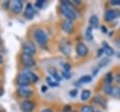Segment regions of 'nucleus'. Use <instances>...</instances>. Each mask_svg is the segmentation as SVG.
<instances>
[{"instance_id":"nucleus-1","label":"nucleus","mask_w":120,"mask_h":112,"mask_svg":"<svg viewBox=\"0 0 120 112\" xmlns=\"http://www.w3.org/2000/svg\"><path fill=\"white\" fill-rule=\"evenodd\" d=\"M61 11L62 13L64 14V16H66V18L69 21H73V20H76L78 15H77V12L75 11L74 9V6L68 2V1H62L61 2Z\"/></svg>"},{"instance_id":"nucleus-2","label":"nucleus","mask_w":120,"mask_h":112,"mask_svg":"<svg viewBox=\"0 0 120 112\" xmlns=\"http://www.w3.org/2000/svg\"><path fill=\"white\" fill-rule=\"evenodd\" d=\"M34 39H35L36 41H37L39 45H41V46L45 45V44L48 42V35H47V33H46L44 30H42V29H37V30L34 32Z\"/></svg>"},{"instance_id":"nucleus-3","label":"nucleus","mask_w":120,"mask_h":112,"mask_svg":"<svg viewBox=\"0 0 120 112\" xmlns=\"http://www.w3.org/2000/svg\"><path fill=\"white\" fill-rule=\"evenodd\" d=\"M36 51H37V48L32 41L27 40V41L23 42V44H22V53L23 54L33 56L36 53Z\"/></svg>"},{"instance_id":"nucleus-4","label":"nucleus","mask_w":120,"mask_h":112,"mask_svg":"<svg viewBox=\"0 0 120 112\" xmlns=\"http://www.w3.org/2000/svg\"><path fill=\"white\" fill-rule=\"evenodd\" d=\"M21 61H22V65L27 68H32L36 65V61L33 58V56H29V55H26L23 53L21 56Z\"/></svg>"},{"instance_id":"nucleus-5","label":"nucleus","mask_w":120,"mask_h":112,"mask_svg":"<svg viewBox=\"0 0 120 112\" xmlns=\"http://www.w3.org/2000/svg\"><path fill=\"white\" fill-rule=\"evenodd\" d=\"M59 49L65 56H69L71 52V44L68 40H62L59 42Z\"/></svg>"},{"instance_id":"nucleus-6","label":"nucleus","mask_w":120,"mask_h":112,"mask_svg":"<svg viewBox=\"0 0 120 112\" xmlns=\"http://www.w3.org/2000/svg\"><path fill=\"white\" fill-rule=\"evenodd\" d=\"M21 110L22 112H32L35 108V104L30 100H23L20 104Z\"/></svg>"},{"instance_id":"nucleus-7","label":"nucleus","mask_w":120,"mask_h":112,"mask_svg":"<svg viewBox=\"0 0 120 112\" xmlns=\"http://www.w3.org/2000/svg\"><path fill=\"white\" fill-rule=\"evenodd\" d=\"M35 14H36V10H35L33 5L31 3H27L25 6V8H24V11H23L24 18H26L27 20H31L34 18Z\"/></svg>"},{"instance_id":"nucleus-8","label":"nucleus","mask_w":120,"mask_h":112,"mask_svg":"<svg viewBox=\"0 0 120 112\" xmlns=\"http://www.w3.org/2000/svg\"><path fill=\"white\" fill-rule=\"evenodd\" d=\"M117 17H120V10L118 9H109L104 14V19L108 22H111Z\"/></svg>"},{"instance_id":"nucleus-9","label":"nucleus","mask_w":120,"mask_h":112,"mask_svg":"<svg viewBox=\"0 0 120 112\" xmlns=\"http://www.w3.org/2000/svg\"><path fill=\"white\" fill-rule=\"evenodd\" d=\"M76 53L81 57L86 56L88 55V48L83 42H79L76 45Z\"/></svg>"},{"instance_id":"nucleus-10","label":"nucleus","mask_w":120,"mask_h":112,"mask_svg":"<svg viewBox=\"0 0 120 112\" xmlns=\"http://www.w3.org/2000/svg\"><path fill=\"white\" fill-rule=\"evenodd\" d=\"M17 94L21 98H29L33 95V90L27 87H20L17 90Z\"/></svg>"},{"instance_id":"nucleus-11","label":"nucleus","mask_w":120,"mask_h":112,"mask_svg":"<svg viewBox=\"0 0 120 112\" xmlns=\"http://www.w3.org/2000/svg\"><path fill=\"white\" fill-rule=\"evenodd\" d=\"M61 27L66 33H68V34H70V33H72L74 31V24H73L72 21H69L68 19H66V20H64L62 22Z\"/></svg>"},{"instance_id":"nucleus-12","label":"nucleus","mask_w":120,"mask_h":112,"mask_svg":"<svg viewBox=\"0 0 120 112\" xmlns=\"http://www.w3.org/2000/svg\"><path fill=\"white\" fill-rule=\"evenodd\" d=\"M16 82L17 84L20 86V87H27L29 84H30V80L28 79V77L22 72L21 74H19L17 76V79H16Z\"/></svg>"},{"instance_id":"nucleus-13","label":"nucleus","mask_w":120,"mask_h":112,"mask_svg":"<svg viewBox=\"0 0 120 112\" xmlns=\"http://www.w3.org/2000/svg\"><path fill=\"white\" fill-rule=\"evenodd\" d=\"M22 1L21 0H15L12 2V5H11V10L13 11V13L15 14H18L20 13L22 10Z\"/></svg>"},{"instance_id":"nucleus-14","label":"nucleus","mask_w":120,"mask_h":112,"mask_svg":"<svg viewBox=\"0 0 120 112\" xmlns=\"http://www.w3.org/2000/svg\"><path fill=\"white\" fill-rule=\"evenodd\" d=\"M23 73L28 77V79L30 80L31 83H36L38 80V76L35 72H33L32 71H30V70H25L23 72Z\"/></svg>"},{"instance_id":"nucleus-15","label":"nucleus","mask_w":120,"mask_h":112,"mask_svg":"<svg viewBox=\"0 0 120 112\" xmlns=\"http://www.w3.org/2000/svg\"><path fill=\"white\" fill-rule=\"evenodd\" d=\"M93 101H94V103H96L97 104H98V105H100V106H102V107H106V105H107V102H106V100L102 97V96H100V95H97V96H95L94 98H93Z\"/></svg>"},{"instance_id":"nucleus-16","label":"nucleus","mask_w":120,"mask_h":112,"mask_svg":"<svg viewBox=\"0 0 120 112\" xmlns=\"http://www.w3.org/2000/svg\"><path fill=\"white\" fill-rule=\"evenodd\" d=\"M102 49H103V52H104V54L107 56H112L113 55V49L107 43V42H105V41H103V43H102Z\"/></svg>"},{"instance_id":"nucleus-17","label":"nucleus","mask_w":120,"mask_h":112,"mask_svg":"<svg viewBox=\"0 0 120 112\" xmlns=\"http://www.w3.org/2000/svg\"><path fill=\"white\" fill-rule=\"evenodd\" d=\"M91 81H92V76H90V75H83V76H82L81 78H79V79L77 80V82H75V85L81 86L82 84L88 83V82H91Z\"/></svg>"},{"instance_id":"nucleus-18","label":"nucleus","mask_w":120,"mask_h":112,"mask_svg":"<svg viewBox=\"0 0 120 112\" xmlns=\"http://www.w3.org/2000/svg\"><path fill=\"white\" fill-rule=\"evenodd\" d=\"M89 24H90V26L92 28H98V24H99L98 18L96 15H92L89 18Z\"/></svg>"},{"instance_id":"nucleus-19","label":"nucleus","mask_w":120,"mask_h":112,"mask_svg":"<svg viewBox=\"0 0 120 112\" xmlns=\"http://www.w3.org/2000/svg\"><path fill=\"white\" fill-rule=\"evenodd\" d=\"M49 73H50V76H52L53 79H55L57 82H59L61 79H62V76H60L57 72V71L54 69V68H50L49 69Z\"/></svg>"},{"instance_id":"nucleus-20","label":"nucleus","mask_w":120,"mask_h":112,"mask_svg":"<svg viewBox=\"0 0 120 112\" xmlns=\"http://www.w3.org/2000/svg\"><path fill=\"white\" fill-rule=\"evenodd\" d=\"M45 80H46L47 84H48L50 87L55 88V87H58V86H59V83H58V82H57L55 79H53L52 76H47Z\"/></svg>"},{"instance_id":"nucleus-21","label":"nucleus","mask_w":120,"mask_h":112,"mask_svg":"<svg viewBox=\"0 0 120 112\" xmlns=\"http://www.w3.org/2000/svg\"><path fill=\"white\" fill-rule=\"evenodd\" d=\"M91 96V91L89 89H83L81 94V100L82 101H87Z\"/></svg>"},{"instance_id":"nucleus-22","label":"nucleus","mask_w":120,"mask_h":112,"mask_svg":"<svg viewBox=\"0 0 120 112\" xmlns=\"http://www.w3.org/2000/svg\"><path fill=\"white\" fill-rule=\"evenodd\" d=\"M111 96H112L113 98H117V99L120 98V88L119 87H112Z\"/></svg>"},{"instance_id":"nucleus-23","label":"nucleus","mask_w":120,"mask_h":112,"mask_svg":"<svg viewBox=\"0 0 120 112\" xmlns=\"http://www.w3.org/2000/svg\"><path fill=\"white\" fill-rule=\"evenodd\" d=\"M85 38L87 40H93V34H92V27L91 26H88L86 28V31H85Z\"/></svg>"},{"instance_id":"nucleus-24","label":"nucleus","mask_w":120,"mask_h":112,"mask_svg":"<svg viewBox=\"0 0 120 112\" xmlns=\"http://www.w3.org/2000/svg\"><path fill=\"white\" fill-rule=\"evenodd\" d=\"M80 112H95L94 111V108H93V106H91V105H82V107H81V110H80Z\"/></svg>"},{"instance_id":"nucleus-25","label":"nucleus","mask_w":120,"mask_h":112,"mask_svg":"<svg viewBox=\"0 0 120 112\" xmlns=\"http://www.w3.org/2000/svg\"><path fill=\"white\" fill-rule=\"evenodd\" d=\"M109 62H110V60H109L108 58H104V59H102L101 61H99V63H98V68L99 69V68L105 67L107 64H109Z\"/></svg>"},{"instance_id":"nucleus-26","label":"nucleus","mask_w":120,"mask_h":112,"mask_svg":"<svg viewBox=\"0 0 120 112\" xmlns=\"http://www.w3.org/2000/svg\"><path fill=\"white\" fill-rule=\"evenodd\" d=\"M112 88V87L111 85H109V84H105V87H104V92H105L106 94L111 95Z\"/></svg>"},{"instance_id":"nucleus-27","label":"nucleus","mask_w":120,"mask_h":112,"mask_svg":"<svg viewBox=\"0 0 120 112\" xmlns=\"http://www.w3.org/2000/svg\"><path fill=\"white\" fill-rule=\"evenodd\" d=\"M112 73L111 72H109V73H107L106 74V77H105V84H109V85H111V83H112Z\"/></svg>"},{"instance_id":"nucleus-28","label":"nucleus","mask_w":120,"mask_h":112,"mask_svg":"<svg viewBox=\"0 0 120 112\" xmlns=\"http://www.w3.org/2000/svg\"><path fill=\"white\" fill-rule=\"evenodd\" d=\"M44 5H45V0H38V1L36 2V7H37L38 8H43Z\"/></svg>"},{"instance_id":"nucleus-29","label":"nucleus","mask_w":120,"mask_h":112,"mask_svg":"<svg viewBox=\"0 0 120 112\" xmlns=\"http://www.w3.org/2000/svg\"><path fill=\"white\" fill-rule=\"evenodd\" d=\"M70 68H71V67H70V65H69L68 63H64V64H63V69H64L65 72H68L70 71Z\"/></svg>"},{"instance_id":"nucleus-30","label":"nucleus","mask_w":120,"mask_h":112,"mask_svg":"<svg viewBox=\"0 0 120 112\" xmlns=\"http://www.w3.org/2000/svg\"><path fill=\"white\" fill-rule=\"evenodd\" d=\"M62 75L66 78V79H69L70 77H71V75H70V73H68V72H65V71H63L62 72Z\"/></svg>"},{"instance_id":"nucleus-31","label":"nucleus","mask_w":120,"mask_h":112,"mask_svg":"<svg viewBox=\"0 0 120 112\" xmlns=\"http://www.w3.org/2000/svg\"><path fill=\"white\" fill-rule=\"evenodd\" d=\"M77 94H78L77 89H73V90H70V91H69V95H70L71 97H76Z\"/></svg>"},{"instance_id":"nucleus-32","label":"nucleus","mask_w":120,"mask_h":112,"mask_svg":"<svg viewBox=\"0 0 120 112\" xmlns=\"http://www.w3.org/2000/svg\"><path fill=\"white\" fill-rule=\"evenodd\" d=\"M111 4L112 5H120V0H112Z\"/></svg>"},{"instance_id":"nucleus-33","label":"nucleus","mask_w":120,"mask_h":112,"mask_svg":"<svg viewBox=\"0 0 120 112\" xmlns=\"http://www.w3.org/2000/svg\"><path fill=\"white\" fill-rule=\"evenodd\" d=\"M102 53H104V52H103V49L100 48L99 50H98V55H97V56H100L102 55Z\"/></svg>"},{"instance_id":"nucleus-34","label":"nucleus","mask_w":120,"mask_h":112,"mask_svg":"<svg viewBox=\"0 0 120 112\" xmlns=\"http://www.w3.org/2000/svg\"><path fill=\"white\" fill-rule=\"evenodd\" d=\"M40 112H52V109H50V108H45V109L41 110Z\"/></svg>"},{"instance_id":"nucleus-35","label":"nucleus","mask_w":120,"mask_h":112,"mask_svg":"<svg viewBox=\"0 0 120 112\" xmlns=\"http://www.w3.org/2000/svg\"><path fill=\"white\" fill-rule=\"evenodd\" d=\"M46 90H47V87L46 86H42L41 87V91L42 92H46Z\"/></svg>"},{"instance_id":"nucleus-36","label":"nucleus","mask_w":120,"mask_h":112,"mask_svg":"<svg viewBox=\"0 0 120 112\" xmlns=\"http://www.w3.org/2000/svg\"><path fill=\"white\" fill-rule=\"evenodd\" d=\"M101 28H102V32H103V33H106V32H107V27H105V26H102Z\"/></svg>"},{"instance_id":"nucleus-37","label":"nucleus","mask_w":120,"mask_h":112,"mask_svg":"<svg viewBox=\"0 0 120 112\" xmlns=\"http://www.w3.org/2000/svg\"><path fill=\"white\" fill-rule=\"evenodd\" d=\"M3 62V56L0 54V63H2Z\"/></svg>"},{"instance_id":"nucleus-38","label":"nucleus","mask_w":120,"mask_h":112,"mask_svg":"<svg viewBox=\"0 0 120 112\" xmlns=\"http://www.w3.org/2000/svg\"><path fill=\"white\" fill-rule=\"evenodd\" d=\"M3 93H4L3 88H0V96H1V95H3Z\"/></svg>"},{"instance_id":"nucleus-39","label":"nucleus","mask_w":120,"mask_h":112,"mask_svg":"<svg viewBox=\"0 0 120 112\" xmlns=\"http://www.w3.org/2000/svg\"><path fill=\"white\" fill-rule=\"evenodd\" d=\"M0 44H1V38H0Z\"/></svg>"},{"instance_id":"nucleus-40","label":"nucleus","mask_w":120,"mask_h":112,"mask_svg":"<svg viewBox=\"0 0 120 112\" xmlns=\"http://www.w3.org/2000/svg\"><path fill=\"white\" fill-rule=\"evenodd\" d=\"M95 112H100V111H95Z\"/></svg>"}]
</instances>
